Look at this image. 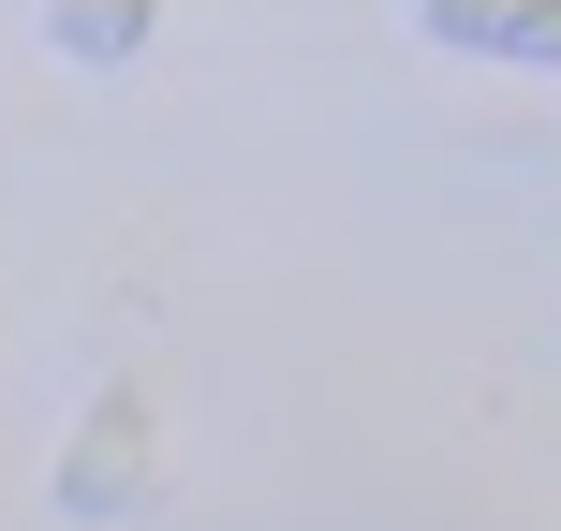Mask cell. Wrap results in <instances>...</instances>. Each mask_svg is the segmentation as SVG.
<instances>
[{"label":"cell","instance_id":"obj_1","mask_svg":"<svg viewBox=\"0 0 561 531\" xmlns=\"http://www.w3.org/2000/svg\"><path fill=\"white\" fill-rule=\"evenodd\" d=\"M118 503H148V399H134V384L89 399L75 458H59V517H118Z\"/></svg>","mask_w":561,"mask_h":531},{"label":"cell","instance_id":"obj_2","mask_svg":"<svg viewBox=\"0 0 561 531\" xmlns=\"http://www.w3.org/2000/svg\"><path fill=\"white\" fill-rule=\"evenodd\" d=\"M45 45H59V59H134V45H148V0H59Z\"/></svg>","mask_w":561,"mask_h":531},{"label":"cell","instance_id":"obj_3","mask_svg":"<svg viewBox=\"0 0 561 531\" xmlns=\"http://www.w3.org/2000/svg\"><path fill=\"white\" fill-rule=\"evenodd\" d=\"M488 59H547V74H561V0H503V30H488Z\"/></svg>","mask_w":561,"mask_h":531},{"label":"cell","instance_id":"obj_4","mask_svg":"<svg viewBox=\"0 0 561 531\" xmlns=\"http://www.w3.org/2000/svg\"><path fill=\"white\" fill-rule=\"evenodd\" d=\"M414 30H428V45H488V30H503V0H414Z\"/></svg>","mask_w":561,"mask_h":531}]
</instances>
